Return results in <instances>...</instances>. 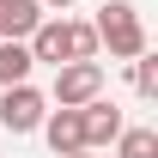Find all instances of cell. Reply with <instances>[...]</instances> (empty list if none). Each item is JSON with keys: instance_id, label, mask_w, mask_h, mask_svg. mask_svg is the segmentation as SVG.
<instances>
[{"instance_id": "obj_3", "label": "cell", "mask_w": 158, "mask_h": 158, "mask_svg": "<svg viewBox=\"0 0 158 158\" xmlns=\"http://www.w3.org/2000/svg\"><path fill=\"white\" fill-rule=\"evenodd\" d=\"M49 98L61 103V110H79V103L103 98V67L98 61H67V67H55V91Z\"/></svg>"}, {"instance_id": "obj_2", "label": "cell", "mask_w": 158, "mask_h": 158, "mask_svg": "<svg viewBox=\"0 0 158 158\" xmlns=\"http://www.w3.org/2000/svg\"><path fill=\"white\" fill-rule=\"evenodd\" d=\"M43 116H49V98H43L31 79L0 91V128L6 134H31V128H43Z\"/></svg>"}, {"instance_id": "obj_1", "label": "cell", "mask_w": 158, "mask_h": 158, "mask_svg": "<svg viewBox=\"0 0 158 158\" xmlns=\"http://www.w3.org/2000/svg\"><path fill=\"white\" fill-rule=\"evenodd\" d=\"M98 43H110V55L116 61H134V55H146V24H140V12H134V0H103L98 6Z\"/></svg>"}, {"instance_id": "obj_4", "label": "cell", "mask_w": 158, "mask_h": 158, "mask_svg": "<svg viewBox=\"0 0 158 158\" xmlns=\"http://www.w3.org/2000/svg\"><path fill=\"white\" fill-rule=\"evenodd\" d=\"M24 49H31V61L67 67V61H73V24H67V19H43L37 31L24 37Z\"/></svg>"}, {"instance_id": "obj_10", "label": "cell", "mask_w": 158, "mask_h": 158, "mask_svg": "<svg viewBox=\"0 0 158 158\" xmlns=\"http://www.w3.org/2000/svg\"><path fill=\"white\" fill-rule=\"evenodd\" d=\"M67 24H73V61H98V31L79 19H67Z\"/></svg>"}, {"instance_id": "obj_6", "label": "cell", "mask_w": 158, "mask_h": 158, "mask_svg": "<svg viewBox=\"0 0 158 158\" xmlns=\"http://www.w3.org/2000/svg\"><path fill=\"white\" fill-rule=\"evenodd\" d=\"M43 134H49V152H55V158L85 152V134H79V110H49V116H43Z\"/></svg>"}, {"instance_id": "obj_5", "label": "cell", "mask_w": 158, "mask_h": 158, "mask_svg": "<svg viewBox=\"0 0 158 158\" xmlns=\"http://www.w3.org/2000/svg\"><path fill=\"white\" fill-rule=\"evenodd\" d=\"M122 128H128V122H122V110H116V103H103V98L79 103V134H85V152L110 146V140H116Z\"/></svg>"}, {"instance_id": "obj_14", "label": "cell", "mask_w": 158, "mask_h": 158, "mask_svg": "<svg viewBox=\"0 0 158 158\" xmlns=\"http://www.w3.org/2000/svg\"><path fill=\"white\" fill-rule=\"evenodd\" d=\"M0 24H6V0H0Z\"/></svg>"}, {"instance_id": "obj_12", "label": "cell", "mask_w": 158, "mask_h": 158, "mask_svg": "<svg viewBox=\"0 0 158 158\" xmlns=\"http://www.w3.org/2000/svg\"><path fill=\"white\" fill-rule=\"evenodd\" d=\"M43 12H67V6H73V0H37Z\"/></svg>"}, {"instance_id": "obj_8", "label": "cell", "mask_w": 158, "mask_h": 158, "mask_svg": "<svg viewBox=\"0 0 158 158\" xmlns=\"http://www.w3.org/2000/svg\"><path fill=\"white\" fill-rule=\"evenodd\" d=\"M31 67H37V61H31L24 43H6V37H0V91H6V85H24Z\"/></svg>"}, {"instance_id": "obj_13", "label": "cell", "mask_w": 158, "mask_h": 158, "mask_svg": "<svg viewBox=\"0 0 158 158\" xmlns=\"http://www.w3.org/2000/svg\"><path fill=\"white\" fill-rule=\"evenodd\" d=\"M67 158H98V152H67Z\"/></svg>"}, {"instance_id": "obj_7", "label": "cell", "mask_w": 158, "mask_h": 158, "mask_svg": "<svg viewBox=\"0 0 158 158\" xmlns=\"http://www.w3.org/2000/svg\"><path fill=\"white\" fill-rule=\"evenodd\" d=\"M43 19H49V12H43L37 0H6V24H0V37H6V43H24Z\"/></svg>"}, {"instance_id": "obj_9", "label": "cell", "mask_w": 158, "mask_h": 158, "mask_svg": "<svg viewBox=\"0 0 158 158\" xmlns=\"http://www.w3.org/2000/svg\"><path fill=\"white\" fill-rule=\"evenodd\" d=\"M116 158H158V128H122Z\"/></svg>"}, {"instance_id": "obj_11", "label": "cell", "mask_w": 158, "mask_h": 158, "mask_svg": "<svg viewBox=\"0 0 158 158\" xmlns=\"http://www.w3.org/2000/svg\"><path fill=\"white\" fill-rule=\"evenodd\" d=\"M134 91H140V98L158 91V61H152V55H134Z\"/></svg>"}]
</instances>
